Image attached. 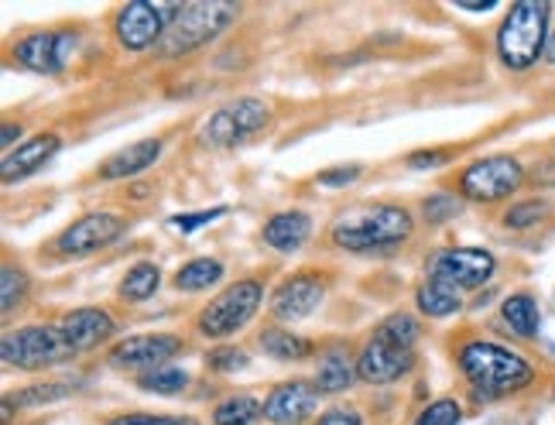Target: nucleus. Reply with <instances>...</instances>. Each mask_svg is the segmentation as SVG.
<instances>
[{
  "instance_id": "1",
  "label": "nucleus",
  "mask_w": 555,
  "mask_h": 425,
  "mask_svg": "<svg viewBox=\"0 0 555 425\" xmlns=\"http://www.w3.org/2000/svg\"><path fill=\"white\" fill-rule=\"evenodd\" d=\"M456 357H460V371L466 374L469 388L483 401L521 391L535 381V371H531L528 360L515 350L494 344V339H469V344L460 347Z\"/></svg>"
},
{
  "instance_id": "2",
  "label": "nucleus",
  "mask_w": 555,
  "mask_h": 425,
  "mask_svg": "<svg viewBox=\"0 0 555 425\" xmlns=\"http://www.w3.org/2000/svg\"><path fill=\"white\" fill-rule=\"evenodd\" d=\"M412 230H415V220L409 209L395 203H380V206L350 212V217H339L330 230V241L339 250L367 254V250L401 247L412 237Z\"/></svg>"
},
{
  "instance_id": "3",
  "label": "nucleus",
  "mask_w": 555,
  "mask_h": 425,
  "mask_svg": "<svg viewBox=\"0 0 555 425\" xmlns=\"http://www.w3.org/2000/svg\"><path fill=\"white\" fill-rule=\"evenodd\" d=\"M548 17H552V8L545 0H521V4L507 11V17L498 28V55L507 69L525 73L545 55Z\"/></svg>"
},
{
  "instance_id": "4",
  "label": "nucleus",
  "mask_w": 555,
  "mask_h": 425,
  "mask_svg": "<svg viewBox=\"0 0 555 425\" xmlns=\"http://www.w3.org/2000/svg\"><path fill=\"white\" fill-rule=\"evenodd\" d=\"M237 14L241 8L230 4V0H196V4H182L162 38L158 55L179 59V55L203 49L206 41L220 38L233 21H237Z\"/></svg>"
},
{
  "instance_id": "5",
  "label": "nucleus",
  "mask_w": 555,
  "mask_h": 425,
  "mask_svg": "<svg viewBox=\"0 0 555 425\" xmlns=\"http://www.w3.org/2000/svg\"><path fill=\"white\" fill-rule=\"evenodd\" d=\"M261 302H264L261 282H254V279L233 282L196 315V330L206 339H227V336H233V333L250 323L254 312L261 309Z\"/></svg>"
},
{
  "instance_id": "6",
  "label": "nucleus",
  "mask_w": 555,
  "mask_h": 425,
  "mask_svg": "<svg viewBox=\"0 0 555 425\" xmlns=\"http://www.w3.org/2000/svg\"><path fill=\"white\" fill-rule=\"evenodd\" d=\"M0 353H4V364L21 368V371H46L55 364H66L73 360V347L66 344L59 323L55 326H21L11 330L0 339Z\"/></svg>"
},
{
  "instance_id": "7",
  "label": "nucleus",
  "mask_w": 555,
  "mask_h": 425,
  "mask_svg": "<svg viewBox=\"0 0 555 425\" xmlns=\"http://www.w3.org/2000/svg\"><path fill=\"white\" fill-rule=\"evenodd\" d=\"M268 120H271V106L264 100L241 96V100L220 106V111L203 124L199 144H206V147H233V144L254 138L258 131H264Z\"/></svg>"
},
{
  "instance_id": "8",
  "label": "nucleus",
  "mask_w": 555,
  "mask_h": 425,
  "mask_svg": "<svg viewBox=\"0 0 555 425\" xmlns=\"http://www.w3.org/2000/svg\"><path fill=\"white\" fill-rule=\"evenodd\" d=\"M525 182V165L511 155H490L463 168L460 193L474 203H501L518 193Z\"/></svg>"
},
{
  "instance_id": "9",
  "label": "nucleus",
  "mask_w": 555,
  "mask_h": 425,
  "mask_svg": "<svg viewBox=\"0 0 555 425\" xmlns=\"http://www.w3.org/2000/svg\"><path fill=\"white\" fill-rule=\"evenodd\" d=\"M176 14H179V8H158V4H144V0L124 4L114 17L117 46L124 52H147L152 46H162V38Z\"/></svg>"
},
{
  "instance_id": "10",
  "label": "nucleus",
  "mask_w": 555,
  "mask_h": 425,
  "mask_svg": "<svg viewBox=\"0 0 555 425\" xmlns=\"http://www.w3.org/2000/svg\"><path fill=\"white\" fill-rule=\"evenodd\" d=\"M124 230H127V220L117 217V212H87V217H79L76 223L62 230L52 241V247L62 258H87V254L120 241Z\"/></svg>"
},
{
  "instance_id": "11",
  "label": "nucleus",
  "mask_w": 555,
  "mask_h": 425,
  "mask_svg": "<svg viewBox=\"0 0 555 425\" xmlns=\"http://www.w3.org/2000/svg\"><path fill=\"white\" fill-rule=\"evenodd\" d=\"M412 368H415V350L384 336L380 330H374L367 347L357 357V377L364 385H391V381L404 377Z\"/></svg>"
},
{
  "instance_id": "12",
  "label": "nucleus",
  "mask_w": 555,
  "mask_h": 425,
  "mask_svg": "<svg viewBox=\"0 0 555 425\" xmlns=\"http://www.w3.org/2000/svg\"><path fill=\"white\" fill-rule=\"evenodd\" d=\"M498 268V258L483 247H450L439 250L429 261V279H439L453 288H480L490 282V274Z\"/></svg>"
},
{
  "instance_id": "13",
  "label": "nucleus",
  "mask_w": 555,
  "mask_h": 425,
  "mask_svg": "<svg viewBox=\"0 0 555 425\" xmlns=\"http://www.w3.org/2000/svg\"><path fill=\"white\" fill-rule=\"evenodd\" d=\"M73 52H76L73 31H35V35H25L14 46V62L28 73L52 76L59 69H66Z\"/></svg>"
},
{
  "instance_id": "14",
  "label": "nucleus",
  "mask_w": 555,
  "mask_h": 425,
  "mask_svg": "<svg viewBox=\"0 0 555 425\" xmlns=\"http://www.w3.org/2000/svg\"><path fill=\"white\" fill-rule=\"evenodd\" d=\"M326 299V282L315 271H298L292 279H285L271 295V312L282 323H298V319L312 315Z\"/></svg>"
},
{
  "instance_id": "15",
  "label": "nucleus",
  "mask_w": 555,
  "mask_h": 425,
  "mask_svg": "<svg viewBox=\"0 0 555 425\" xmlns=\"http://www.w3.org/2000/svg\"><path fill=\"white\" fill-rule=\"evenodd\" d=\"M182 336L176 333H144V336H127L124 344L111 350V364L127 371H155L165 368L168 360L182 353Z\"/></svg>"
},
{
  "instance_id": "16",
  "label": "nucleus",
  "mask_w": 555,
  "mask_h": 425,
  "mask_svg": "<svg viewBox=\"0 0 555 425\" xmlns=\"http://www.w3.org/2000/svg\"><path fill=\"white\" fill-rule=\"evenodd\" d=\"M323 391L319 385H309V381H285V385L271 388V395L264 398V418L274 425H302L315 405Z\"/></svg>"
},
{
  "instance_id": "17",
  "label": "nucleus",
  "mask_w": 555,
  "mask_h": 425,
  "mask_svg": "<svg viewBox=\"0 0 555 425\" xmlns=\"http://www.w3.org/2000/svg\"><path fill=\"white\" fill-rule=\"evenodd\" d=\"M59 330L66 336V344L73 347V353H87V350H96L100 344L114 336V319L111 312L103 309H73L59 319Z\"/></svg>"
},
{
  "instance_id": "18",
  "label": "nucleus",
  "mask_w": 555,
  "mask_h": 425,
  "mask_svg": "<svg viewBox=\"0 0 555 425\" xmlns=\"http://www.w3.org/2000/svg\"><path fill=\"white\" fill-rule=\"evenodd\" d=\"M62 147L59 134H35L28 141H21L14 152L4 155V165H0V176H4L8 185L21 182V179H28L35 176L41 165H49L55 158V152Z\"/></svg>"
},
{
  "instance_id": "19",
  "label": "nucleus",
  "mask_w": 555,
  "mask_h": 425,
  "mask_svg": "<svg viewBox=\"0 0 555 425\" xmlns=\"http://www.w3.org/2000/svg\"><path fill=\"white\" fill-rule=\"evenodd\" d=\"M162 155V141L158 138H141L134 144L120 147V152H114L111 158H106L100 165V179L114 182V179H134L141 176L144 168H152Z\"/></svg>"
},
{
  "instance_id": "20",
  "label": "nucleus",
  "mask_w": 555,
  "mask_h": 425,
  "mask_svg": "<svg viewBox=\"0 0 555 425\" xmlns=\"http://www.w3.org/2000/svg\"><path fill=\"white\" fill-rule=\"evenodd\" d=\"M309 233H312L309 212H302V209H285V212H274V217L264 223L261 237H264L268 247L282 250V254H292V250H298V247L309 241Z\"/></svg>"
},
{
  "instance_id": "21",
  "label": "nucleus",
  "mask_w": 555,
  "mask_h": 425,
  "mask_svg": "<svg viewBox=\"0 0 555 425\" xmlns=\"http://www.w3.org/2000/svg\"><path fill=\"white\" fill-rule=\"evenodd\" d=\"M357 368L350 364V353L344 347H330L315 364V385L323 395H339L353 385Z\"/></svg>"
},
{
  "instance_id": "22",
  "label": "nucleus",
  "mask_w": 555,
  "mask_h": 425,
  "mask_svg": "<svg viewBox=\"0 0 555 425\" xmlns=\"http://www.w3.org/2000/svg\"><path fill=\"white\" fill-rule=\"evenodd\" d=\"M415 302H418V312L422 315H429V319H446V315H453L463 309V299H460V288L453 285H446L439 279H429L418 295H415Z\"/></svg>"
},
{
  "instance_id": "23",
  "label": "nucleus",
  "mask_w": 555,
  "mask_h": 425,
  "mask_svg": "<svg viewBox=\"0 0 555 425\" xmlns=\"http://www.w3.org/2000/svg\"><path fill=\"white\" fill-rule=\"evenodd\" d=\"M258 344H261V350L268 353V357H274V360H306V357H312V350H315V344L312 339H306V336H298V333H292V330H264L261 336H258Z\"/></svg>"
},
{
  "instance_id": "24",
  "label": "nucleus",
  "mask_w": 555,
  "mask_h": 425,
  "mask_svg": "<svg viewBox=\"0 0 555 425\" xmlns=\"http://www.w3.org/2000/svg\"><path fill=\"white\" fill-rule=\"evenodd\" d=\"M501 315H504V323L511 326V333H518L525 339L531 336H539V323H542V315H539V306L531 295H507L504 306H501Z\"/></svg>"
},
{
  "instance_id": "25",
  "label": "nucleus",
  "mask_w": 555,
  "mask_h": 425,
  "mask_svg": "<svg viewBox=\"0 0 555 425\" xmlns=\"http://www.w3.org/2000/svg\"><path fill=\"white\" fill-rule=\"evenodd\" d=\"M264 418V405L250 395H230L212 409V425H254Z\"/></svg>"
},
{
  "instance_id": "26",
  "label": "nucleus",
  "mask_w": 555,
  "mask_h": 425,
  "mask_svg": "<svg viewBox=\"0 0 555 425\" xmlns=\"http://www.w3.org/2000/svg\"><path fill=\"white\" fill-rule=\"evenodd\" d=\"M162 285V271L155 261H138L131 271L124 274V282H120V295L124 299H131V302H144V299H152V295L158 292Z\"/></svg>"
},
{
  "instance_id": "27",
  "label": "nucleus",
  "mask_w": 555,
  "mask_h": 425,
  "mask_svg": "<svg viewBox=\"0 0 555 425\" xmlns=\"http://www.w3.org/2000/svg\"><path fill=\"white\" fill-rule=\"evenodd\" d=\"M223 279V265L217 258H196L185 261L176 274V288L179 292H206L209 285H217Z\"/></svg>"
},
{
  "instance_id": "28",
  "label": "nucleus",
  "mask_w": 555,
  "mask_h": 425,
  "mask_svg": "<svg viewBox=\"0 0 555 425\" xmlns=\"http://www.w3.org/2000/svg\"><path fill=\"white\" fill-rule=\"evenodd\" d=\"M28 288H31L28 271L4 265V271H0V309H4V315H11L21 302L28 299Z\"/></svg>"
},
{
  "instance_id": "29",
  "label": "nucleus",
  "mask_w": 555,
  "mask_h": 425,
  "mask_svg": "<svg viewBox=\"0 0 555 425\" xmlns=\"http://www.w3.org/2000/svg\"><path fill=\"white\" fill-rule=\"evenodd\" d=\"M185 385H189V374L179 368H168V364L155 368V371H144L138 377V388L155 391V395H179V391H185Z\"/></svg>"
},
{
  "instance_id": "30",
  "label": "nucleus",
  "mask_w": 555,
  "mask_h": 425,
  "mask_svg": "<svg viewBox=\"0 0 555 425\" xmlns=\"http://www.w3.org/2000/svg\"><path fill=\"white\" fill-rule=\"evenodd\" d=\"M69 391H76V381H52V385H38V388H28L21 395H8L4 398V415L14 405H41V401H59V398H66Z\"/></svg>"
},
{
  "instance_id": "31",
  "label": "nucleus",
  "mask_w": 555,
  "mask_h": 425,
  "mask_svg": "<svg viewBox=\"0 0 555 425\" xmlns=\"http://www.w3.org/2000/svg\"><path fill=\"white\" fill-rule=\"evenodd\" d=\"M548 217V203L545 199H528V203H518L504 212V227L507 230H528L535 227L539 220Z\"/></svg>"
},
{
  "instance_id": "32",
  "label": "nucleus",
  "mask_w": 555,
  "mask_h": 425,
  "mask_svg": "<svg viewBox=\"0 0 555 425\" xmlns=\"http://www.w3.org/2000/svg\"><path fill=\"white\" fill-rule=\"evenodd\" d=\"M460 418H463L460 401L456 398H439V401H433V405H425L412 425H460Z\"/></svg>"
},
{
  "instance_id": "33",
  "label": "nucleus",
  "mask_w": 555,
  "mask_h": 425,
  "mask_svg": "<svg viewBox=\"0 0 555 425\" xmlns=\"http://www.w3.org/2000/svg\"><path fill=\"white\" fill-rule=\"evenodd\" d=\"M460 209H463V203H460L453 193H433L429 199L422 203V212H425V220H429V223H446V220H453Z\"/></svg>"
},
{
  "instance_id": "34",
  "label": "nucleus",
  "mask_w": 555,
  "mask_h": 425,
  "mask_svg": "<svg viewBox=\"0 0 555 425\" xmlns=\"http://www.w3.org/2000/svg\"><path fill=\"white\" fill-rule=\"evenodd\" d=\"M106 425H199L192 415H152V412H127L114 415Z\"/></svg>"
},
{
  "instance_id": "35",
  "label": "nucleus",
  "mask_w": 555,
  "mask_h": 425,
  "mask_svg": "<svg viewBox=\"0 0 555 425\" xmlns=\"http://www.w3.org/2000/svg\"><path fill=\"white\" fill-rule=\"evenodd\" d=\"M206 364L212 371H220V374H233V371H244L247 368V353L237 350V347H220V350H212L206 357Z\"/></svg>"
},
{
  "instance_id": "36",
  "label": "nucleus",
  "mask_w": 555,
  "mask_h": 425,
  "mask_svg": "<svg viewBox=\"0 0 555 425\" xmlns=\"http://www.w3.org/2000/svg\"><path fill=\"white\" fill-rule=\"evenodd\" d=\"M223 212H227V206H217V209H203V212H185V217H176L172 223H176L182 233H192V230H199V227L212 223L217 217H223Z\"/></svg>"
},
{
  "instance_id": "37",
  "label": "nucleus",
  "mask_w": 555,
  "mask_h": 425,
  "mask_svg": "<svg viewBox=\"0 0 555 425\" xmlns=\"http://www.w3.org/2000/svg\"><path fill=\"white\" fill-rule=\"evenodd\" d=\"M360 172L364 168L360 165H344V168H330V172H319V185H326V189H339V185H350V182H357L360 179Z\"/></svg>"
},
{
  "instance_id": "38",
  "label": "nucleus",
  "mask_w": 555,
  "mask_h": 425,
  "mask_svg": "<svg viewBox=\"0 0 555 425\" xmlns=\"http://www.w3.org/2000/svg\"><path fill=\"white\" fill-rule=\"evenodd\" d=\"M315 425H364V422H360L357 409H330V412L319 415Z\"/></svg>"
},
{
  "instance_id": "39",
  "label": "nucleus",
  "mask_w": 555,
  "mask_h": 425,
  "mask_svg": "<svg viewBox=\"0 0 555 425\" xmlns=\"http://www.w3.org/2000/svg\"><path fill=\"white\" fill-rule=\"evenodd\" d=\"M442 158H446L442 152H422V155H412L409 165H412V168H436Z\"/></svg>"
},
{
  "instance_id": "40",
  "label": "nucleus",
  "mask_w": 555,
  "mask_h": 425,
  "mask_svg": "<svg viewBox=\"0 0 555 425\" xmlns=\"http://www.w3.org/2000/svg\"><path fill=\"white\" fill-rule=\"evenodd\" d=\"M17 138H21V127L8 124V127H4V147H8V152H11V144H14Z\"/></svg>"
},
{
  "instance_id": "41",
  "label": "nucleus",
  "mask_w": 555,
  "mask_h": 425,
  "mask_svg": "<svg viewBox=\"0 0 555 425\" xmlns=\"http://www.w3.org/2000/svg\"><path fill=\"white\" fill-rule=\"evenodd\" d=\"M545 59L552 62V66H555V35L548 38V46H545Z\"/></svg>"
}]
</instances>
